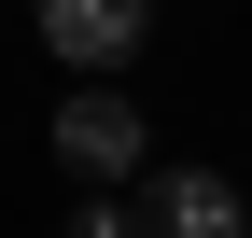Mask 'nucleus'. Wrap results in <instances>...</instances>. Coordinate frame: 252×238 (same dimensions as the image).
Returning a JSON list of instances; mask_svg holds the SVG:
<instances>
[{"label": "nucleus", "mask_w": 252, "mask_h": 238, "mask_svg": "<svg viewBox=\"0 0 252 238\" xmlns=\"http://www.w3.org/2000/svg\"><path fill=\"white\" fill-rule=\"evenodd\" d=\"M56 168H70L84 196H126V182H154V126L112 98V84H84V98L56 112Z\"/></svg>", "instance_id": "nucleus-1"}, {"label": "nucleus", "mask_w": 252, "mask_h": 238, "mask_svg": "<svg viewBox=\"0 0 252 238\" xmlns=\"http://www.w3.org/2000/svg\"><path fill=\"white\" fill-rule=\"evenodd\" d=\"M140 238H252V196L224 168H154L140 182Z\"/></svg>", "instance_id": "nucleus-2"}, {"label": "nucleus", "mask_w": 252, "mask_h": 238, "mask_svg": "<svg viewBox=\"0 0 252 238\" xmlns=\"http://www.w3.org/2000/svg\"><path fill=\"white\" fill-rule=\"evenodd\" d=\"M140 42H154V0H42V56L70 70H126Z\"/></svg>", "instance_id": "nucleus-3"}, {"label": "nucleus", "mask_w": 252, "mask_h": 238, "mask_svg": "<svg viewBox=\"0 0 252 238\" xmlns=\"http://www.w3.org/2000/svg\"><path fill=\"white\" fill-rule=\"evenodd\" d=\"M70 238H140V196H84V210H70Z\"/></svg>", "instance_id": "nucleus-4"}]
</instances>
